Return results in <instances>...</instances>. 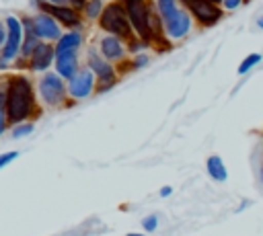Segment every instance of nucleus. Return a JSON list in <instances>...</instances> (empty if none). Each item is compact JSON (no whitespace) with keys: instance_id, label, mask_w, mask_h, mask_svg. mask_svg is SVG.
<instances>
[{"instance_id":"nucleus-30","label":"nucleus","mask_w":263,"mask_h":236,"mask_svg":"<svg viewBox=\"0 0 263 236\" xmlns=\"http://www.w3.org/2000/svg\"><path fill=\"white\" fill-rule=\"evenodd\" d=\"M68 4H70V6H74L76 10H82V6L86 4V0H68Z\"/></svg>"},{"instance_id":"nucleus-31","label":"nucleus","mask_w":263,"mask_h":236,"mask_svg":"<svg viewBox=\"0 0 263 236\" xmlns=\"http://www.w3.org/2000/svg\"><path fill=\"white\" fill-rule=\"evenodd\" d=\"M45 2H47V0H31V4H33L35 10H41V6H43Z\"/></svg>"},{"instance_id":"nucleus-25","label":"nucleus","mask_w":263,"mask_h":236,"mask_svg":"<svg viewBox=\"0 0 263 236\" xmlns=\"http://www.w3.org/2000/svg\"><path fill=\"white\" fill-rule=\"evenodd\" d=\"M117 82H119V78H113V80H97V92L95 94H103V92L111 90Z\"/></svg>"},{"instance_id":"nucleus-15","label":"nucleus","mask_w":263,"mask_h":236,"mask_svg":"<svg viewBox=\"0 0 263 236\" xmlns=\"http://www.w3.org/2000/svg\"><path fill=\"white\" fill-rule=\"evenodd\" d=\"M80 62H78V53H64V55H55V64H53V70L64 78V80H70L74 78V74L80 70Z\"/></svg>"},{"instance_id":"nucleus-10","label":"nucleus","mask_w":263,"mask_h":236,"mask_svg":"<svg viewBox=\"0 0 263 236\" xmlns=\"http://www.w3.org/2000/svg\"><path fill=\"white\" fill-rule=\"evenodd\" d=\"M97 49H99V53L105 57V60H109V62H125V57H127V41H123L121 37H117V35H109V33H103L101 37H99V43H97Z\"/></svg>"},{"instance_id":"nucleus-12","label":"nucleus","mask_w":263,"mask_h":236,"mask_svg":"<svg viewBox=\"0 0 263 236\" xmlns=\"http://www.w3.org/2000/svg\"><path fill=\"white\" fill-rule=\"evenodd\" d=\"M53 64H55V45L49 43V41H41L35 47V51L31 53V57L27 62V68L33 70V72L43 74V72L51 70Z\"/></svg>"},{"instance_id":"nucleus-37","label":"nucleus","mask_w":263,"mask_h":236,"mask_svg":"<svg viewBox=\"0 0 263 236\" xmlns=\"http://www.w3.org/2000/svg\"><path fill=\"white\" fill-rule=\"evenodd\" d=\"M212 2H216V4H222V0H212Z\"/></svg>"},{"instance_id":"nucleus-34","label":"nucleus","mask_w":263,"mask_h":236,"mask_svg":"<svg viewBox=\"0 0 263 236\" xmlns=\"http://www.w3.org/2000/svg\"><path fill=\"white\" fill-rule=\"evenodd\" d=\"M179 2H181V6H185V8H189V6H191V2H193V0H179Z\"/></svg>"},{"instance_id":"nucleus-23","label":"nucleus","mask_w":263,"mask_h":236,"mask_svg":"<svg viewBox=\"0 0 263 236\" xmlns=\"http://www.w3.org/2000/svg\"><path fill=\"white\" fill-rule=\"evenodd\" d=\"M127 64H132V66H129L132 70H140V68H146V66L150 64V55H148L146 51H142V53H136V55H134V60H132V62H127Z\"/></svg>"},{"instance_id":"nucleus-22","label":"nucleus","mask_w":263,"mask_h":236,"mask_svg":"<svg viewBox=\"0 0 263 236\" xmlns=\"http://www.w3.org/2000/svg\"><path fill=\"white\" fill-rule=\"evenodd\" d=\"M152 43H148V41H144V39H140V37H134V39H129L127 41V51L129 53H142V51H146V47H150Z\"/></svg>"},{"instance_id":"nucleus-27","label":"nucleus","mask_w":263,"mask_h":236,"mask_svg":"<svg viewBox=\"0 0 263 236\" xmlns=\"http://www.w3.org/2000/svg\"><path fill=\"white\" fill-rule=\"evenodd\" d=\"M245 2H247V0H222V4H220V6H222V10H228V12H230V10L240 8Z\"/></svg>"},{"instance_id":"nucleus-28","label":"nucleus","mask_w":263,"mask_h":236,"mask_svg":"<svg viewBox=\"0 0 263 236\" xmlns=\"http://www.w3.org/2000/svg\"><path fill=\"white\" fill-rule=\"evenodd\" d=\"M4 41H6V23L0 18V49H2Z\"/></svg>"},{"instance_id":"nucleus-11","label":"nucleus","mask_w":263,"mask_h":236,"mask_svg":"<svg viewBox=\"0 0 263 236\" xmlns=\"http://www.w3.org/2000/svg\"><path fill=\"white\" fill-rule=\"evenodd\" d=\"M41 10L43 12H49L64 29H82V12L80 10H76L74 6H70V4H64V6H60V4H49V2H45L43 6H41Z\"/></svg>"},{"instance_id":"nucleus-6","label":"nucleus","mask_w":263,"mask_h":236,"mask_svg":"<svg viewBox=\"0 0 263 236\" xmlns=\"http://www.w3.org/2000/svg\"><path fill=\"white\" fill-rule=\"evenodd\" d=\"M193 16L189 12V8L181 6L173 16H168L166 21H162V33L164 37L171 41V43H177V41H183L191 29H193Z\"/></svg>"},{"instance_id":"nucleus-5","label":"nucleus","mask_w":263,"mask_h":236,"mask_svg":"<svg viewBox=\"0 0 263 236\" xmlns=\"http://www.w3.org/2000/svg\"><path fill=\"white\" fill-rule=\"evenodd\" d=\"M4 23H6V41L0 49V72L14 66L16 57L21 55V45H23V35H25L23 23L18 16L8 14L4 18Z\"/></svg>"},{"instance_id":"nucleus-7","label":"nucleus","mask_w":263,"mask_h":236,"mask_svg":"<svg viewBox=\"0 0 263 236\" xmlns=\"http://www.w3.org/2000/svg\"><path fill=\"white\" fill-rule=\"evenodd\" d=\"M95 92H97V76L90 72L88 66H82L74 74V78L68 80V94L72 101H82Z\"/></svg>"},{"instance_id":"nucleus-2","label":"nucleus","mask_w":263,"mask_h":236,"mask_svg":"<svg viewBox=\"0 0 263 236\" xmlns=\"http://www.w3.org/2000/svg\"><path fill=\"white\" fill-rule=\"evenodd\" d=\"M121 2L127 10V16H129L136 37H140L148 43H158L160 39H166L162 33V18L156 12V6L152 0H121Z\"/></svg>"},{"instance_id":"nucleus-26","label":"nucleus","mask_w":263,"mask_h":236,"mask_svg":"<svg viewBox=\"0 0 263 236\" xmlns=\"http://www.w3.org/2000/svg\"><path fill=\"white\" fill-rule=\"evenodd\" d=\"M18 158V152L16 150H8V152H2L0 154V168H4V166H8L10 162H14Z\"/></svg>"},{"instance_id":"nucleus-29","label":"nucleus","mask_w":263,"mask_h":236,"mask_svg":"<svg viewBox=\"0 0 263 236\" xmlns=\"http://www.w3.org/2000/svg\"><path fill=\"white\" fill-rule=\"evenodd\" d=\"M171 193H173V187H171V185H162V187H160V191H158V195H160V197H168Z\"/></svg>"},{"instance_id":"nucleus-16","label":"nucleus","mask_w":263,"mask_h":236,"mask_svg":"<svg viewBox=\"0 0 263 236\" xmlns=\"http://www.w3.org/2000/svg\"><path fill=\"white\" fill-rule=\"evenodd\" d=\"M205 172H208V176H210L212 181H216V183H224V181L228 179L226 164H224L222 156H218V154H212V156L205 158Z\"/></svg>"},{"instance_id":"nucleus-35","label":"nucleus","mask_w":263,"mask_h":236,"mask_svg":"<svg viewBox=\"0 0 263 236\" xmlns=\"http://www.w3.org/2000/svg\"><path fill=\"white\" fill-rule=\"evenodd\" d=\"M127 236H150V234H148V232H144V234H140V232H129Z\"/></svg>"},{"instance_id":"nucleus-33","label":"nucleus","mask_w":263,"mask_h":236,"mask_svg":"<svg viewBox=\"0 0 263 236\" xmlns=\"http://www.w3.org/2000/svg\"><path fill=\"white\" fill-rule=\"evenodd\" d=\"M255 25H257V27H259V29L263 31V14H261V16H259V18L255 21Z\"/></svg>"},{"instance_id":"nucleus-36","label":"nucleus","mask_w":263,"mask_h":236,"mask_svg":"<svg viewBox=\"0 0 263 236\" xmlns=\"http://www.w3.org/2000/svg\"><path fill=\"white\" fill-rule=\"evenodd\" d=\"M259 176H261V181H263V164H261V170H259Z\"/></svg>"},{"instance_id":"nucleus-19","label":"nucleus","mask_w":263,"mask_h":236,"mask_svg":"<svg viewBox=\"0 0 263 236\" xmlns=\"http://www.w3.org/2000/svg\"><path fill=\"white\" fill-rule=\"evenodd\" d=\"M263 62V55L261 53H257V51H253V53H249V55H245V60L238 64V76H245V74H249L255 66H259Z\"/></svg>"},{"instance_id":"nucleus-21","label":"nucleus","mask_w":263,"mask_h":236,"mask_svg":"<svg viewBox=\"0 0 263 236\" xmlns=\"http://www.w3.org/2000/svg\"><path fill=\"white\" fill-rule=\"evenodd\" d=\"M33 129H35V123H33L31 119H29V121H21V123L10 125V135H12L14 140H18V137L31 135V133H33Z\"/></svg>"},{"instance_id":"nucleus-3","label":"nucleus","mask_w":263,"mask_h":236,"mask_svg":"<svg viewBox=\"0 0 263 236\" xmlns=\"http://www.w3.org/2000/svg\"><path fill=\"white\" fill-rule=\"evenodd\" d=\"M97 23H99V27H101L103 33L117 35V37H121L123 41H129V39L136 37L134 27H132L129 16H127V10H125V6H123L121 0H111V2H107Z\"/></svg>"},{"instance_id":"nucleus-9","label":"nucleus","mask_w":263,"mask_h":236,"mask_svg":"<svg viewBox=\"0 0 263 236\" xmlns=\"http://www.w3.org/2000/svg\"><path fill=\"white\" fill-rule=\"evenodd\" d=\"M33 29L41 41H49V43H55L64 33L62 25L49 12H43V10H37L33 14Z\"/></svg>"},{"instance_id":"nucleus-18","label":"nucleus","mask_w":263,"mask_h":236,"mask_svg":"<svg viewBox=\"0 0 263 236\" xmlns=\"http://www.w3.org/2000/svg\"><path fill=\"white\" fill-rule=\"evenodd\" d=\"M103 8H105V2H103V0H86V4L82 6L80 12H82V16L88 18V21H99Z\"/></svg>"},{"instance_id":"nucleus-32","label":"nucleus","mask_w":263,"mask_h":236,"mask_svg":"<svg viewBox=\"0 0 263 236\" xmlns=\"http://www.w3.org/2000/svg\"><path fill=\"white\" fill-rule=\"evenodd\" d=\"M49 4H60V6H64V4H68V0H47Z\"/></svg>"},{"instance_id":"nucleus-4","label":"nucleus","mask_w":263,"mask_h":236,"mask_svg":"<svg viewBox=\"0 0 263 236\" xmlns=\"http://www.w3.org/2000/svg\"><path fill=\"white\" fill-rule=\"evenodd\" d=\"M37 94H39V101L49 109L66 107L72 101L68 94V80H64L55 70H47L39 76Z\"/></svg>"},{"instance_id":"nucleus-20","label":"nucleus","mask_w":263,"mask_h":236,"mask_svg":"<svg viewBox=\"0 0 263 236\" xmlns=\"http://www.w3.org/2000/svg\"><path fill=\"white\" fill-rule=\"evenodd\" d=\"M8 119H6V80L0 82V135L6 133L8 129Z\"/></svg>"},{"instance_id":"nucleus-8","label":"nucleus","mask_w":263,"mask_h":236,"mask_svg":"<svg viewBox=\"0 0 263 236\" xmlns=\"http://www.w3.org/2000/svg\"><path fill=\"white\" fill-rule=\"evenodd\" d=\"M189 12L199 27H212L224 16L222 6L212 0H193L189 6Z\"/></svg>"},{"instance_id":"nucleus-1","label":"nucleus","mask_w":263,"mask_h":236,"mask_svg":"<svg viewBox=\"0 0 263 236\" xmlns=\"http://www.w3.org/2000/svg\"><path fill=\"white\" fill-rule=\"evenodd\" d=\"M39 115V94L33 80L25 74L6 78V119L10 125Z\"/></svg>"},{"instance_id":"nucleus-24","label":"nucleus","mask_w":263,"mask_h":236,"mask_svg":"<svg viewBox=\"0 0 263 236\" xmlns=\"http://www.w3.org/2000/svg\"><path fill=\"white\" fill-rule=\"evenodd\" d=\"M142 228H144V232H154L156 228H158V215L156 213H148V215H144L142 218Z\"/></svg>"},{"instance_id":"nucleus-13","label":"nucleus","mask_w":263,"mask_h":236,"mask_svg":"<svg viewBox=\"0 0 263 236\" xmlns=\"http://www.w3.org/2000/svg\"><path fill=\"white\" fill-rule=\"evenodd\" d=\"M84 66L90 68V72L97 76V80H113V78H119V72H117L115 64L109 62V60H105L99 53L97 47H90L86 51V64Z\"/></svg>"},{"instance_id":"nucleus-17","label":"nucleus","mask_w":263,"mask_h":236,"mask_svg":"<svg viewBox=\"0 0 263 236\" xmlns=\"http://www.w3.org/2000/svg\"><path fill=\"white\" fill-rule=\"evenodd\" d=\"M154 6H156V12L160 14L162 21H166L168 16H173L179 8H181V2L179 0H152Z\"/></svg>"},{"instance_id":"nucleus-14","label":"nucleus","mask_w":263,"mask_h":236,"mask_svg":"<svg viewBox=\"0 0 263 236\" xmlns=\"http://www.w3.org/2000/svg\"><path fill=\"white\" fill-rule=\"evenodd\" d=\"M84 35L80 29H68L62 33V37L53 43L55 45V55H64V53H78L82 47Z\"/></svg>"}]
</instances>
